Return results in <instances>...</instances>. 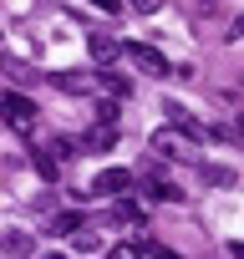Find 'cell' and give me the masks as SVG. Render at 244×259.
Here are the masks:
<instances>
[{"mask_svg": "<svg viewBox=\"0 0 244 259\" xmlns=\"http://www.w3.org/2000/svg\"><path fill=\"white\" fill-rule=\"evenodd\" d=\"M0 117H6V127H16L21 138L36 133V102L21 97V92H6V97H0Z\"/></svg>", "mask_w": 244, "mask_h": 259, "instance_id": "1", "label": "cell"}, {"mask_svg": "<svg viewBox=\"0 0 244 259\" xmlns=\"http://www.w3.org/2000/svg\"><path fill=\"white\" fill-rule=\"evenodd\" d=\"M117 51L128 56V61H133L138 71H148V76H168V61H163V51H153L148 41H122Z\"/></svg>", "mask_w": 244, "mask_h": 259, "instance_id": "2", "label": "cell"}, {"mask_svg": "<svg viewBox=\"0 0 244 259\" xmlns=\"http://www.w3.org/2000/svg\"><path fill=\"white\" fill-rule=\"evenodd\" d=\"M153 148H158L163 158H178V163H193V158H198V153H193V138H188V133H168V127L153 133Z\"/></svg>", "mask_w": 244, "mask_h": 259, "instance_id": "3", "label": "cell"}, {"mask_svg": "<svg viewBox=\"0 0 244 259\" xmlns=\"http://www.w3.org/2000/svg\"><path fill=\"white\" fill-rule=\"evenodd\" d=\"M128 188H133V173L128 168H107V173L92 178V193H102V198H122Z\"/></svg>", "mask_w": 244, "mask_h": 259, "instance_id": "4", "label": "cell"}, {"mask_svg": "<svg viewBox=\"0 0 244 259\" xmlns=\"http://www.w3.org/2000/svg\"><path fill=\"white\" fill-rule=\"evenodd\" d=\"M112 143H117V133H112V127H107V122H97V127H92V133L82 138V148H87V153H107Z\"/></svg>", "mask_w": 244, "mask_h": 259, "instance_id": "5", "label": "cell"}, {"mask_svg": "<svg viewBox=\"0 0 244 259\" xmlns=\"http://www.w3.org/2000/svg\"><path fill=\"white\" fill-rule=\"evenodd\" d=\"M51 87H61V92H92V76H76V71H51Z\"/></svg>", "mask_w": 244, "mask_h": 259, "instance_id": "6", "label": "cell"}, {"mask_svg": "<svg viewBox=\"0 0 244 259\" xmlns=\"http://www.w3.org/2000/svg\"><path fill=\"white\" fill-rule=\"evenodd\" d=\"M92 56H97V61L107 66V61H117L122 51H117V41H112V36H102V31H92Z\"/></svg>", "mask_w": 244, "mask_h": 259, "instance_id": "7", "label": "cell"}, {"mask_svg": "<svg viewBox=\"0 0 244 259\" xmlns=\"http://www.w3.org/2000/svg\"><path fill=\"white\" fill-rule=\"evenodd\" d=\"M112 219H117V224H143V203L117 198V203H112Z\"/></svg>", "mask_w": 244, "mask_h": 259, "instance_id": "8", "label": "cell"}, {"mask_svg": "<svg viewBox=\"0 0 244 259\" xmlns=\"http://www.w3.org/2000/svg\"><path fill=\"white\" fill-rule=\"evenodd\" d=\"M31 163H36V173H41L46 183H51V178H61V163H56L46 148H36V153H31Z\"/></svg>", "mask_w": 244, "mask_h": 259, "instance_id": "9", "label": "cell"}, {"mask_svg": "<svg viewBox=\"0 0 244 259\" xmlns=\"http://www.w3.org/2000/svg\"><path fill=\"white\" fill-rule=\"evenodd\" d=\"M0 249H6V254H31V234H21V229L0 234Z\"/></svg>", "mask_w": 244, "mask_h": 259, "instance_id": "10", "label": "cell"}, {"mask_svg": "<svg viewBox=\"0 0 244 259\" xmlns=\"http://www.w3.org/2000/svg\"><path fill=\"white\" fill-rule=\"evenodd\" d=\"M148 188H153V198H163V203H178V198H183V188L168 183V178H148Z\"/></svg>", "mask_w": 244, "mask_h": 259, "instance_id": "11", "label": "cell"}, {"mask_svg": "<svg viewBox=\"0 0 244 259\" xmlns=\"http://www.w3.org/2000/svg\"><path fill=\"white\" fill-rule=\"evenodd\" d=\"M82 229V213H56L51 219V234H76Z\"/></svg>", "mask_w": 244, "mask_h": 259, "instance_id": "12", "label": "cell"}, {"mask_svg": "<svg viewBox=\"0 0 244 259\" xmlns=\"http://www.w3.org/2000/svg\"><path fill=\"white\" fill-rule=\"evenodd\" d=\"M107 259H143V249H138V244H112Z\"/></svg>", "mask_w": 244, "mask_h": 259, "instance_id": "13", "label": "cell"}, {"mask_svg": "<svg viewBox=\"0 0 244 259\" xmlns=\"http://www.w3.org/2000/svg\"><path fill=\"white\" fill-rule=\"evenodd\" d=\"M204 178H209L214 188H229V183H234V173H229V168H204Z\"/></svg>", "mask_w": 244, "mask_h": 259, "instance_id": "14", "label": "cell"}, {"mask_svg": "<svg viewBox=\"0 0 244 259\" xmlns=\"http://www.w3.org/2000/svg\"><path fill=\"white\" fill-rule=\"evenodd\" d=\"M71 244H76V254H92V249H97V234H87V229H76V234H71Z\"/></svg>", "mask_w": 244, "mask_h": 259, "instance_id": "15", "label": "cell"}, {"mask_svg": "<svg viewBox=\"0 0 244 259\" xmlns=\"http://www.w3.org/2000/svg\"><path fill=\"white\" fill-rule=\"evenodd\" d=\"M148 254H153V259H183V254H173V249H163V244H148Z\"/></svg>", "mask_w": 244, "mask_h": 259, "instance_id": "16", "label": "cell"}, {"mask_svg": "<svg viewBox=\"0 0 244 259\" xmlns=\"http://www.w3.org/2000/svg\"><path fill=\"white\" fill-rule=\"evenodd\" d=\"M158 6H163V0H133V11H143V16H153Z\"/></svg>", "mask_w": 244, "mask_h": 259, "instance_id": "17", "label": "cell"}, {"mask_svg": "<svg viewBox=\"0 0 244 259\" xmlns=\"http://www.w3.org/2000/svg\"><path fill=\"white\" fill-rule=\"evenodd\" d=\"M92 6H97V11H107V16H117V11H122V0H92Z\"/></svg>", "mask_w": 244, "mask_h": 259, "instance_id": "18", "label": "cell"}, {"mask_svg": "<svg viewBox=\"0 0 244 259\" xmlns=\"http://www.w3.org/2000/svg\"><path fill=\"white\" fill-rule=\"evenodd\" d=\"M229 254H234V259H244V239H234V244H229Z\"/></svg>", "mask_w": 244, "mask_h": 259, "instance_id": "19", "label": "cell"}, {"mask_svg": "<svg viewBox=\"0 0 244 259\" xmlns=\"http://www.w3.org/2000/svg\"><path fill=\"white\" fill-rule=\"evenodd\" d=\"M234 138H239V143H244V117H239V122H234Z\"/></svg>", "mask_w": 244, "mask_h": 259, "instance_id": "20", "label": "cell"}, {"mask_svg": "<svg viewBox=\"0 0 244 259\" xmlns=\"http://www.w3.org/2000/svg\"><path fill=\"white\" fill-rule=\"evenodd\" d=\"M46 259H61V254H46Z\"/></svg>", "mask_w": 244, "mask_h": 259, "instance_id": "21", "label": "cell"}, {"mask_svg": "<svg viewBox=\"0 0 244 259\" xmlns=\"http://www.w3.org/2000/svg\"><path fill=\"white\" fill-rule=\"evenodd\" d=\"M0 46H6V36H0Z\"/></svg>", "mask_w": 244, "mask_h": 259, "instance_id": "22", "label": "cell"}]
</instances>
